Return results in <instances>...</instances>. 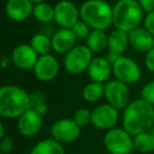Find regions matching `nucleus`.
I'll return each instance as SVG.
<instances>
[{
    "label": "nucleus",
    "instance_id": "nucleus-34",
    "mask_svg": "<svg viewBox=\"0 0 154 154\" xmlns=\"http://www.w3.org/2000/svg\"><path fill=\"white\" fill-rule=\"evenodd\" d=\"M12 61V58H10L8 55H3L2 58H1V66H2L3 69H8L10 66V62Z\"/></svg>",
    "mask_w": 154,
    "mask_h": 154
},
{
    "label": "nucleus",
    "instance_id": "nucleus-10",
    "mask_svg": "<svg viewBox=\"0 0 154 154\" xmlns=\"http://www.w3.org/2000/svg\"><path fill=\"white\" fill-rule=\"evenodd\" d=\"M119 110L109 103H103L92 110L91 124L98 130H110L116 127L119 119Z\"/></svg>",
    "mask_w": 154,
    "mask_h": 154
},
{
    "label": "nucleus",
    "instance_id": "nucleus-40",
    "mask_svg": "<svg viewBox=\"0 0 154 154\" xmlns=\"http://www.w3.org/2000/svg\"><path fill=\"white\" fill-rule=\"evenodd\" d=\"M131 154H132V153H131Z\"/></svg>",
    "mask_w": 154,
    "mask_h": 154
},
{
    "label": "nucleus",
    "instance_id": "nucleus-25",
    "mask_svg": "<svg viewBox=\"0 0 154 154\" xmlns=\"http://www.w3.org/2000/svg\"><path fill=\"white\" fill-rule=\"evenodd\" d=\"M82 97L87 103H96L105 97V85L91 82L82 90Z\"/></svg>",
    "mask_w": 154,
    "mask_h": 154
},
{
    "label": "nucleus",
    "instance_id": "nucleus-18",
    "mask_svg": "<svg viewBox=\"0 0 154 154\" xmlns=\"http://www.w3.org/2000/svg\"><path fill=\"white\" fill-rule=\"evenodd\" d=\"M128 34L129 43L137 52L148 53L152 48H154V36L145 26H138L130 31Z\"/></svg>",
    "mask_w": 154,
    "mask_h": 154
},
{
    "label": "nucleus",
    "instance_id": "nucleus-7",
    "mask_svg": "<svg viewBox=\"0 0 154 154\" xmlns=\"http://www.w3.org/2000/svg\"><path fill=\"white\" fill-rule=\"evenodd\" d=\"M112 68L115 79L127 85L135 84L141 77L140 66L135 60L127 56H118L117 59L112 63Z\"/></svg>",
    "mask_w": 154,
    "mask_h": 154
},
{
    "label": "nucleus",
    "instance_id": "nucleus-21",
    "mask_svg": "<svg viewBox=\"0 0 154 154\" xmlns=\"http://www.w3.org/2000/svg\"><path fill=\"white\" fill-rule=\"evenodd\" d=\"M86 45L94 53H100L108 48V35L105 31L92 30L86 40Z\"/></svg>",
    "mask_w": 154,
    "mask_h": 154
},
{
    "label": "nucleus",
    "instance_id": "nucleus-17",
    "mask_svg": "<svg viewBox=\"0 0 154 154\" xmlns=\"http://www.w3.org/2000/svg\"><path fill=\"white\" fill-rule=\"evenodd\" d=\"M87 72L91 82L103 84L108 82L111 74H113V68H112V63L108 60L107 57L98 56L92 59Z\"/></svg>",
    "mask_w": 154,
    "mask_h": 154
},
{
    "label": "nucleus",
    "instance_id": "nucleus-31",
    "mask_svg": "<svg viewBox=\"0 0 154 154\" xmlns=\"http://www.w3.org/2000/svg\"><path fill=\"white\" fill-rule=\"evenodd\" d=\"M143 26L154 36V11L146 15L143 19Z\"/></svg>",
    "mask_w": 154,
    "mask_h": 154
},
{
    "label": "nucleus",
    "instance_id": "nucleus-14",
    "mask_svg": "<svg viewBox=\"0 0 154 154\" xmlns=\"http://www.w3.org/2000/svg\"><path fill=\"white\" fill-rule=\"evenodd\" d=\"M42 116L33 109L28 110L17 118L18 132L28 138L38 134L42 128Z\"/></svg>",
    "mask_w": 154,
    "mask_h": 154
},
{
    "label": "nucleus",
    "instance_id": "nucleus-33",
    "mask_svg": "<svg viewBox=\"0 0 154 154\" xmlns=\"http://www.w3.org/2000/svg\"><path fill=\"white\" fill-rule=\"evenodd\" d=\"M138 2L143 12L147 14L154 11V0H138Z\"/></svg>",
    "mask_w": 154,
    "mask_h": 154
},
{
    "label": "nucleus",
    "instance_id": "nucleus-1",
    "mask_svg": "<svg viewBox=\"0 0 154 154\" xmlns=\"http://www.w3.org/2000/svg\"><path fill=\"white\" fill-rule=\"evenodd\" d=\"M154 126V106L143 98L130 101L124 109L122 128L132 136L148 132Z\"/></svg>",
    "mask_w": 154,
    "mask_h": 154
},
{
    "label": "nucleus",
    "instance_id": "nucleus-24",
    "mask_svg": "<svg viewBox=\"0 0 154 154\" xmlns=\"http://www.w3.org/2000/svg\"><path fill=\"white\" fill-rule=\"evenodd\" d=\"M134 150L143 154L151 153L154 151V137L150 131L143 132L133 136Z\"/></svg>",
    "mask_w": 154,
    "mask_h": 154
},
{
    "label": "nucleus",
    "instance_id": "nucleus-32",
    "mask_svg": "<svg viewBox=\"0 0 154 154\" xmlns=\"http://www.w3.org/2000/svg\"><path fill=\"white\" fill-rule=\"evenodd\" d=\"M145 64H146V68L150 72L154 73V48H152L148 53H146Z\"/></svg>",
    "mask_w": 154,
    "mask_h": 154
},
{
    "label": "nucleus",
    "instance_id": "nucleus-20",
    "mask_svg": "<svg viewBox=\"0 0 154 154\" xmlns=\"http://www.w3.org/2000/svg\"><path fill=\"white\" fill-rule=\"evenodd\" d=\"M30 154H64V149L59 141L51 137L38 141Z\"/></svg>",
    "mask_w": 154,
    "mask_h": 154
},
{
    "label": "nucleus",
    "instance_id": "nucleus-30",
    "mask_svg": "<svg viewBox=\"0 0 154 154\" xmlns=\"http://www.w3.org/2000/svg\"><path fill=\"white\" fill-rule=\"evenodd\" d=\"M14 149V140L12 137L5 136L0 138V153L10 154Z\"/></svg>",
    "mask_w": 154,
    "mask_h": 154
},
{
    "label": "nucleus",
    "instance_id": "nucleus-11",
    "mask_svg": "<svg viewBox=\"0 0 154 154\" xmlns=\"http://www.w3.org/2000/svg\"><path fill=\"white\" fill-rule=\"evenodd\" d=\"M80 128L73 118L58 119L51 127V136L60 143H70L80 135Z\"/></svg>",
    "mask_w": 154,
    "mask_h": 154
},
{
    "label": "nucleus",
    "instance_id": "nucleus-13",
    "mask_svg": "<svg viewBox=\"0 0 154 154\" xmlns=\"http://www.w3.org/2000/svg\"><path fill=\"white\" fill-rule=\"evenodd\" d=\"M11 58L12 62L17 69L22 71H29L34 69L39 55L31 47L30 43L29 45L21 43L14 48V50L12 51Z\"/></svg>",
    "mask_w": 154,
    "mask_h": 154
},
{
    "label": "nucleus",
    "instance_id": "nucleus-22",
    "mask_svg": "<svg viewBox=\"0 0 154 154\" xmlns=\"http://www.w3.org/2000/svg\"><path fill=\"white\" fill-rule=\"evenodd\" d=\"M30 45L36 51L39 56L51 54L52 48V38L45 33H37L31 38Z\"/></svg>",
    "mask_w": 154,
    "mask_h": 154
},
{
    "label": "nucleus",
    "instance_id": "nucleus-23",
    "mask_svg": "<svg viewBox=\"0 0 154 154\" xmlns=\"http://www.w3.org/2000/svg\"><path fill=\"white\" fill-rule=\"evenodd\" d=\"M54 15H55V8L47 1L34 5L32 16L37 21L45 24L51 23L54 20Z\"/></svg>",
    "mask_w": 154,
    "mask_h": 154
},
{
    "label": "nucleus",
    "instance_id": "nucleus-16",
    "mask_svg": "<svg viewBox=\"0 0 154 154\" xmlns=\"http://www.w3.org/2000/svg\"><path fill=\"white\" fill-rule=\"evenodd\" d=\"M52 48L57 54L66 55L75 47L77 40L76 36L73 33L72 29L59 28L52 35Z\"/></svg>",
    "mask_w": 154,
    "mask_h": 154
},
{
    "label": "nucleus",
    "instance_id": "nucleus-9",
    "mask_svg": "<svg viewBox=\"0 0 154 154\" xmlns=\"http://www.w3.org/2000/svg\"><path fill=\"white\" fill-rule=\"evenodd\" d=\"M54 21L59 28L72 29L80 20V8L71 0H61L55 5Z\"/></svg>",
    "mask_w": 154,
    "mask_h": 154
},
{
    "label": "nucleus",
    "instance_id": "nucleus-2",
    "mask_svg": "<svg viewBox=\"0 0 154 154\" xmlns=\"http://www.w3.org/2000/svg\"><path fill=\"white\" fill-rule=\"evenodd\" d=\"M31 109V97L23 88L7 85L0 88V116L17 119Z\"/></svg>",
    "mask_w": 154,
    "mask_h": 154
},
{
    "label": "nucleus",
    "instance_id": "nucleus-3",
    "mask_svg": "<svg viewBox=\"0 0 154 154\" xmlns=\"http://www.w3.org/2000/svg\"><path fill=\"white\" fill-rule=\"evenodd\" d=\"M80 19L92 30L106 31L113 24V7L106 0H87L80 7Z\"/></svg>",
    "mask_w": 154,
    "mask_h": 154
},
{
    "label": "nucleus",
    "instance_id": "nucleus-6",
    "mask_svg": "<svg viewBox=\"0 0 154 154\" xmlns=\"http://www.w3.org/2000/svg\"><path fill=\"white\" fill-rule=\"evenodd\" d=\"M103 143L110 154H131L134 150L133 136L124 128H113L107 131Z\"/></svg>",
    "mask_w": 154,
    "mask_h": 154
},
{
    "label": "nucleus",
    "instance_id": "nucleus-5",
    "mask_svg": "<svg viewBox=\"0 0 154 154\" xmlns=\"http://www.w3.org/2000/svg\"><path fill=\"white\" fill-rule=\"evenodd\" d=\"M93 58V52L86 45H77L64 55L63 66L70 74L79 75L88 71Z\"/></svg>",
    "mask_w": 154,
    "mask_h": 154
},
{
    "label": "nucleus",
    "instance_id": "nucleus-12",
    "mask_svg": "<svg viewBox=\"0 0 154 154\" xmlns=\"http://www.w3.org/2000/svg\"><path fill=\"white\" fill-rule=\"evenodd\" d=\"M59 62L52 54L39 56L34 69V75L37 79L43 82L55 79L59 73Z\"/></svg>",
    "mask_w": 154,
    "mask_h": 154
},
{
    "label": "nucleus",
    "instance_id": "nucleus-36",
    "mask_svg": "<svg viewBox=\"0 0 154 154\" xmlns=\"http://www.w3.org/2000/svg\"><path fill=\"white\" fill-rule=\"evenodd\" d=\"M34 5H37V3H41V2H45L47 0H31Z\"/></svg>",
    "mask_w": 154,
    "mask_h": 154
},
{
    "label": "nucleus",
    "instance_id": "nucleus-27",
    "mask_svg": "<svg viewBox=\"0 0 154 154\" xmlns=\"http://www.w3.org/2000/svg\"><path fill=\"white\" fill-rule=\"evenodd\" d=\"M72 31H73V33H74L75 36H76L77 40L86 41L87 38L89 37V35H90L92 29H91L86 22H84L82 19H80L79 21L77 22V23L72 28Z\"/></svg>",
    "mask_w": 154,
    "mask_h": 154
},
{
    "label": "nucleus",
    "instance_id": "nucleus-19",
    "mask_svg": "<svg viewBox=\"0 0 154 154\" xmlns=\"http://www.w3.org/2000/svg\"><path fill=\"white\" fill-rule=\"evenodd\" d=\"M129 43V34L122 30H113L110 35H108V49L109 52L116 55H122L126 52Z\"/></svg>",
    "mask_w": 154,
    "mask_h": 154
},
{
    "label": "nucleus",
    "instance_id": "nucleus-39",
    "mask_svg": "<svg viewBox=\"0 0 154 154\" xmlns=\"http://www.w3.org/2000/svg\"><path fill=\"white\" fill-rule=\"evenodd\" d=\"M108 154H110V153H108Z\"/></svg>",
    "mask_w": 154,
    "mask_h": 154
},
{
    "label": "nucleus",
    "instance_id": "nucleus-29",
    "mask_svg": "<svg viewBox=\"0 0 154 154\" xmlns=\"http://www.w3.org/2000/svg\"><path fill=\"white\" fill-rule=\"evenodd\" d=\"M141 98L154 106V80L146 84L141 89Z\"/></svg>",
    "mask_w": 154,
    "mask_h": 154
},
{
    "label": "nucleus",
    "instance_id": "nucleus-38",
    "mask_svg": "<svg viewBox=\"0 0 154 154\" xmlns=\"http://www.w3.org/2000/svg\"><path fill=\"white\" fill-rule=\"evenodd\" d=\"M115 1H116V2H117V1H122V0H115Z\"/></svg>",
    "mask_w": 154,
    "mask_h": 154
},
{
    "label": "nucleus",
    "instance_id": "nucleus-26",
    "mask_svg": "<svg viewBox=\"0 0 154 154\" xmlns=\"http://www.w3.org/2000/svg\"><path fill=\"white\" fill-rule=\"evenodd\" d=\"M31 97V109L35 110L41 116H45L49 111L47 103V96L40 90H35L30 93Z\"/></svg>",
    "mask_w": 154,
    "mask_h": 154
},
{
    "label": "nucleus",
    "instance_id": "nucleus-37",
    "mask_svg": "<svg viewBox=\"0 0 154 154\" xmlns=\"http://www.w3.org/2000/svg\"><path fill=\"white\" fill-rule=\"evenodd\" d=\"M150 132L152 133V135H153V137H154V126L152 127V129H151V130H150Z\"/></svg>",
    "mask_w": 154,
    "mask_h": 154
},
{
    "label": "nucleus",
    "instance_id": "nucleus-35",
    "mask_svg": "<svg viewBox=\"0 0 154 154\" xmlns=\"http://www.w3.org/2000/svg\"><path fill=\"white\" fill-rule=\"evenodd\" d=\"M5 127L3 122H0V138H2V137L5 136Z\"/></svg>",
    "mask_w": 154,
    "mask_h": 154
},
{
    "label": "nucleus",
    "instance_id": "nucleus-4",
    "mask_svg": "<svg viewBox=\"0 0 154 154\" xmlns=\"http://www.w3.org/2000/svg\"><path fill=\"white\" fill-rule=\"evenodd\" d=\"M143 19V10L138 0H122L114 5L113 26L117 30L129 33L140 26Z\"/></svg>",
    "mask_w": 154,
    "mask_h": 154
},
{
    "label": "nucleus",
    "instance_id": "nucleus-28",
    "mask_svg": "<svg viewBox=\"0 0 154 154\" xmlns=\"http://www.w3.org/2000/svg\"><path fill=\"white\" fill-rule=\"evenodd\" d=\"M91 118H92V111H90L87 108H80L73 115V119L79 127H84L90 124Z\"/></svg>",
    "mask_w": 154,
    "mask_h": 154
},
{
    "label": "nucleus",
    "instance_id": "nucleus-15",
    "mask_svg": "<svg viewBox=\"0 0 154 154\" xmlns=\"http://www.w3.org/2000/svg\"><path fill=\"white\" fill-rule=\"evenodd\" d=\"M34 3L31 0H8L5 5V15L15 22H21L33 15Z\"/></svg>",
    "mask_w": 154,
    "mask_h": 154
},
{
    "label": "nucleus",
    "instance_id": "nucleus-8",
    "mask_svg": "<svg viewBox=\"0 0 154 154\" xmlns=\"http://www.w3.org/2000/svg\"><path fill=\"white\" fill-rule=\"evenodd\" d=\"M105 98L107 103L117 110H124L130 103V89L128 85L117 79L105 84Z\"/></svg>",
    "mask_w": 154,
    "mask_h": 154
}]
</instances>
